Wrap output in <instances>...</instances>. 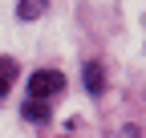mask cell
<instances>
[{"mask_svg":"<svg viewBox=\"0 0 146 138\" xmlns=\"http://www.w3.org/2000/svg\"><path fill=\"white\" fill-rule=\"evenodd\" d=\"M65 90V77L57 73V69H36V73L29 77V94L33 102H45V98H57Z\"/></svg>","mask_w":146,"mask_h":138,"instance_id":"6da1fadb","label":"cell"},{"mask_svg":"<svg viewBox=\"0 0 146 138\" xmlns=\"http://www.w3.org/2000/svg\"><path fill=\"white\" fill-rule=\"evenodd\" d=\"M85 90H89V94H102V90H106V73H102L98 61L85 65Z\"/></svg>","mask_w":146,"mask_h":138,"instance_id":"7a4b0ae2","label":"cell"},{"mask_svg":"<svg viewBox=\"0 0 146 138\" xmlns=\"http://www.w3.org/2000/svg\"><path fill=\"white\" fill-rule=\"evenodd\" d=\"M12 77H16V61L0 57V98H4V94L12 90Z\"/></svg>","mask_w":146,"mask_h":138,"instance_id":"3957f363","label":"cell"},{"mask_svg":"<svg viewBox=\"0 0 146 138\" xmlns=\"http://www.w3.org/2000/svg\"><path fill=\"white\" fill-rule=\"evenodd\" d=\"M25 118H29V122H49V110H45V102H25Z\"/></svg>","mask_w":146,"mask_h":138,"instance_id":"277c9868","label":"cell"},{"mask_svg":"<svg viewBox=\"0 0 146 138\" xmlns=\"http://www.w3.org/2000/svg\"><path fill=\"white\" fill-rule=\"evenodd\" d=\"M16 12H21V21H33V16L45 12V0H21V8H16Z\"/></svg>","mask_w":146,"mask_h":138,"instance_id":"5b68a950","label":"cell"}]
</instances>
